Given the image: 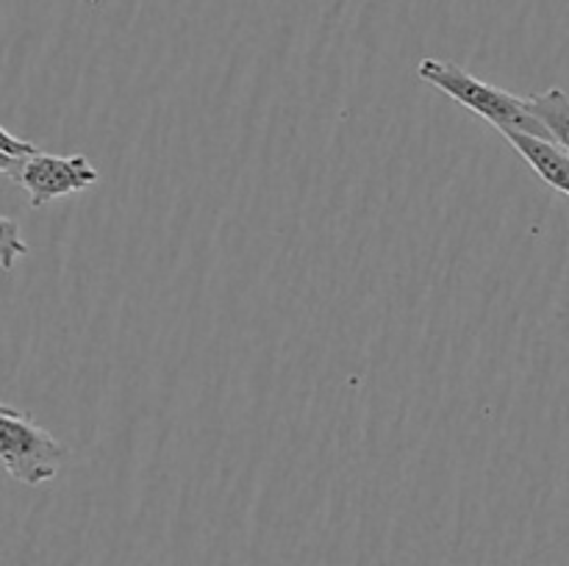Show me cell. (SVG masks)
<instances>
[{"instance_id":"cell-9","label":"cell","mask_w":569,"mask_h":566,"mask_svg":"<svg viewBox=\"0 0 569 566\" xmlns=\"http://www.w3.org/2000/svg\"><path fill=\"white\" fill-rule=\"evenodd\" d=\"M0 414H17V408H11V405L0 403Z\"/></svg>"},{"instance_id":"cell-4","label":"cell","mask_w":569,"mask_h":566,"mask_svg":"<svg viewBox=\"0 0 569 566\" xmlns=\"http://www.w3.org/2000/svg\"><path fill=\"white\" fill-rule=\"evenodd\" d=\"M503 139H509L511 148L528 161L533 172L542 178L548 186H553L556 192L567 194L569 198V153L561 150L559 144L550 142V139L531 137V133L509 131L503 133Z\"/></svg>"},{"instance_id":"cell-7","label":"cell","mask_w":569,"mask_h":566,"mask_svg":"<svg viewBox=\"0 0 569 566\" xmlns=\"http://www.w3.org/2000/svg\"><path fill=\"white\" fill-rule=\"evenodd\" d=\"M0 150H3V153H9V155H17V159H28V155L37 153L39 148H37V144L26 142V139L14 137V133H9L3 125H0Z\"/></svg>"},{"instance_id":"cell-3","label":"cell","mask_w":569,"mask_h":566,"mask_svg":"<svg viewBox=\"0 0 569 566\" xmlns=\"http://www.w3.org/2000/svg\"><path fill=\"white\" fill-rule=\"evenodd\" d=\"M98 178L100 172L83 153L53 155L37 150L33 155L22 159L14 181L28 192L31 209H42L53 200L67 198V194L83 192L92 183H98Z\"/></svg>"},{"instance_id":"cell-6","label":"cell","mask_w":569,"mask_h":566,"mask_svg":"<svg viewBox=\"0 0 569 566\" xmlns=\"http://www.w3.org/2000/svg\"><path fill=\"white\" fill-rule=\"evenodd\" d=\"M22 255H28V242L20 233V222L0 214V270L11 272Z\"/></svg>"},{"instance_id":"cell-1","label":"cell","mask_w":569,"mask_h":566,"mask_svg":"<svg viewBox=\"0 0 569 566\" xmlns=\"http://www.w3.org/2000/svg\"><path fill=\"white\" fill-rule=\"evenodd\" d=\"M417 75L420 81L431 83L433 89H439L442 94H448L450 100H456L465 109L476 111L481 120H487L489 125L498 128L500 133L520 131L531 133V137L550 139L548 128L542 125L537 114L528 105V98L520 94H511L506 89L492 87V83L481 81L472 72H467L465 67L453 64V61L442 59H422L417 64ZM553 142V139H550Z\"/></svg>"},{"instance_id":"cell-8","label":"cell","mask_w":569,"mask_h":566,"mask_svg":"<svg viewBox=\"0 0 569 566\" xmlns=\"http://www.w3.org/2000/svg\"><path fill=\"white\" fill-rule=\"evenodd\" d=\"M20 164H22V159H17V155H9L0 150V172H6V175L14 178L17 170H20Z\"/></svg>"},{"instance_id":"cell-2","label":"cell","mask_w":569,"mask_h":566,"mask_svg":"<svg viewBox=\"0 0 569 566\" xmlns=\"http://www.w3.org/2000/svg\"><path fill=\"white\" fill-rule=\"evenodd\" d=\"M67 455L70 449L53 433L28 420L22 411L0 414V466L14 481L26 483V486L53 481Z\"/></svg>"},{"instance_id":"cell-5","label":"cell","mask_w":569,"mask_h":566,"mask_svg":"<svg viewBox=\"0 0 569 566\" xmlns=\"http://www.w3.org/2000/svg\"><path fill=\"white\" fill-rule=\"evenodd\" d=\"M528 105L542 120V125L548 128L550 139L569 153V94L565 89L553 87L548 92L531 94Z\"/></svg>"}]
</instances>
